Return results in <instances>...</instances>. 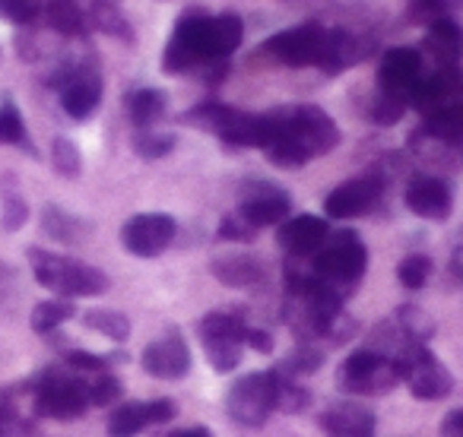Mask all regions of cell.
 Returning a JSON list of instances; mask_svg holds the SVG:
<instances>
[{"instance_id": "obj_1", "label": "cell", "mask_w": 463, "mask_h": 437, "mask_svg": "<svg viewBox=\"0 0 463 437\" xmlns=\"http://www.w3.org/2000/svg\"><path fill=\"white\" fill-rule=\"evenodd\" d=\"M340 127L317 105H292L264 115V153L279 168H302L340 146Z\"/></svg>"}, {"instance_id": "obj_2", "label": "cell", "mask_w": 463, "mask_h": 437, "mask_svg": "<svg viewBox=\"0 0 463 437\" xmlns=\"http://www.w3.org/2000/svg\"><path fill=\"white\" fill-rule=\"evenodd\" d=\"M245 39V23L239 14H200L187 10L175 23V33L162 51V70L181 77L197 64H222L229 54L239 51Z\"/></svg>"}, {"instance_id": "obj_3", "label": "cell", "mask_w": 463, "mask_h": 437, "mask_svg": "<svg viewBox=\"0 0 463 437\" xmlns=\"http://www.w3.org/2000/svg\"><path fill=\"white\" fill-rule=\"evenodd\" d=\"M29 264H33V276L48 292H58L61 298H92L109 292V276L96 266L83 264V260L64 257V254H52L33 247L29 251Z\"/></svg>"}, {"instance_id": "obj_4", "label": "cell", "mask_w": 463, "mask_h": 437, "mask_svg": "<svg viewBox=\"0 0 463 437\" xmlns=\"http://www.w3.org/2000/svg\"><path fill=\"white\" fill-rule=\"evenodd\" d=\"M184 124L206 134H216L232 149H260L264 146V115H248V111L232 108L222 102H203L184 115Z\"/></svg>"}, {"instance_id": "obj_5", "label": "cell", "mask_w": 463, "mask_h": 437, "mask_svg": "<svg viewBox=\"0 0 463 437\" xmlns=\"http://www.w3.org/2000/svg\"><path fill=\"white\" fill-rule=\"evenodd\" d=\"M393 365H397V371H400V380H403L412 396L422 399V403H435V399H444L454 390L450 371L441 365V358H438L425 342H410Z\"/></svg>"}, {"instance_id": "obj_6", "label": "cell", "mask_w": 463, "mask_h": 437, "mask_svg": "<svg viewBox=\"0 0 463 437\" xmlns=\"http://www.w3.org/2000/svg\"><path fill=\"white\" fill-rule=\"evenodd\" d=\"M248 333V321L241 311H213L200 321V339L206 349V361L219 374H229L241 361V342Z\"/></svg>"}, {"instance_id": "obj_7", "label": "cell", "mask_w": 463, "mask_h": 437, "mask_svg": "<svg viewBox=\"0 0 463 437\" xmlns=\"http://www.w3.org/2000/svg\"><path fill=\"white\" fill-rule=\"evenodd\" d=\"M35 412L48 418L71 422L90 409V390L86 380L73 377L71 371H45L35 377Z\"/></svg>"}, {"instance_id": "obj_8", "label": "cell", "mask_w": 463, "mask_h": 437, "mask_svg": "<svg viewBox=\"0 0 463 437\" xmlns=\"http://www.w3.org/2000/svg\"><path fill=\"white\" fill-rule=\"evenodd\" d=\"M232 422L245 424V428H258L270 418V412L277 409V377L273 371H254L245 374L232 384L229 399H225Z\"/></svg>"}, {"instance_id": "obj_9", "label": "cell", "mask_w": 463, "mask_h": 437, "mask_svg": "<svg viewBox=\"0 0 463 437\" xmlns=\"http://www.w3.org/2000/svg\"><path fill=\"white\" fill-rule=\"evenodd\" d=\"M315 276H321L324 283L330 285H353L362 279V273H365L368 266V247L359 241V235L355 232H340L330 245H324L321 251L315 254Z\"/></svg>"}, {"instance_id": "obj_10", "label": "cell", "mask_w": 463, "mask_h": 437, "mask_svg": "<svg viewBox=\"0 0 463 437\" xmlns=\"http://www.w3.org/2000/svg\"><path fill=\"white\" fill-rule=\"evenodd\" d=\"M52 86H58L61 105L73 121H86L102 102V77L96 64H86V60H67L64 67H58Z\"/></svg>"}, {"instance_id": "obj_11", "label": "cell", "mask_w": 463, "mask_h": 437, "mask_svg": "<svg viewBox=\"0 0 463 437\" xmlns=\"http://www.w3.org/2000/svg\"><path fill=\"white\" fill-rule=\"evenodd\" d=\"M327 35L330 29L321 23H302L296 29L277 33L267 45H260V51L286 67H321L327 54Z\"/></svg>"}, {"instance_id": "obj_12", "label": "cell", "mask_w": 463, "mask_h": 437, "mask_svg": "<svg viewBox=\"0 0 463 437\" xmlns=\"http://www.w3.org/2000/svg\"><path fill=\"white\" fill-rule=\"evenodd\" d=\"M336 384H340L343 393H353V396H362V393H384V390H391L393 384H400V371L391 358H384V355L374 352V349H359V352H353L340 365Z\"/></svg>"}, {"instance_id": "obj_13", "label": "cell", "mask_w": 463, "mask_h": 437, "mask_svg": "<svg viewBox=\"0 0 463 437\" xmlns=\"http://www.w3.org/2000/svg\"><path fill=\"white\" fill-rule=\"evenodd\" d=\"M289 209H292L289 191H283L273 181H245V187H241L239 216L251 228L283 226L286 218H289Z\"/></svg>"}, {"instance_id": "obj_14", "label": "cell", "mask_w": 463, "mask_h": 437, "mask_svg": "<svg viewBox=\"0 0 463 437\" xmlns=\"http://www.w3.org/2000/svg\"><path fill=\"white\" fill-rule=\"evenodd\" d=\"M175 232H178V222L168 212H140L124 222L121 245L134 257H159L175 241Z\"/></svg>"}, {"instance_id": "obj_15", "label": "cell", "mask_w": 463, "mask_h": 437, "mask_svg": "<svg viewBox=\"0 0 463 437\" xmlns=\"http://www.w3.org/2000/svg\"><path fill=\"white\" fill-rule=\"evenodd\" d=\"M381 193H384V178H378V174H362V178L343 181L340 187H334V191L327 193V200H324V212H327L330 218L365 216L368 209H374Z\"/></svg>"}, {"instance_id": "obj_16", "label": "cell", "mask_w": 463, "mask_h": 437, "mask_svg": "<svg viewBox=\"0 0 463 437\" xmlns=\"http://www.w3.org/2000/svg\"><path fill=\"white\" fill-rule=\"evenodd\" d=\"M422 79V54L410 45L387 48L384 58L378 64V86L387 96L406 98L412 92V86ZM410 105V102H406Z\"/></svg>"}, {"instance_id": "obj_17", "label": "cell", "mask_w": 463, "mask_h": 437, "mask_svg": "<svg viewBox=\"0 0 463 437\" xmlns=\"http://www.w3.org/2000/svg\"><path fill=\"white\" fill-rule=\"evenodd\" d=\"M143 371L149 377H159V380H181L187 371H191V349H187L184 336L178 330L165 333L162 339L149 342L143 349Z\"/></svg>"}, {"instance_id": "obj_18", "label": "cell", "mask_w": 463, "mask_h": 437, "mask_svg": "<svg viewBox=\"0 0 463 437\" xmlns=\"http://www.w3.org/2000/svg\"><path fill=\"white\" fill-rule=\"evenodd\" d=\"M403 200L406 209L416 212L419 218H429V222H444L454 209V193L435 174H412Z\"/></svg>"}, {"instance_id": "obj_19", "label": "cell", "mask_w": 463, "mask_h": 437, "mask_svg": "<svg viewBox=\"0 0 463 437\" xmlns=\"http://www.w3.org/2000/svg\"><path fill=\"white\" fill-rule=\"evenodd\" d=\"M178 415V405L172 399H149V403H128L111 412L109 437H137L153 424H165Z\"/></svg>"}, {"instance_id": "obj_20", "label": "cell", "mask_w": 463, "mask_h": 437, "mask_svg": "<svg viewBox=\"0 0 463 437\" xmlns=\"http://www.w3.org/2000/svg\"><path fill=\"white\" fill-rule=\"evenodd\" d=\"M327 235H330L327 218L302 212V216L286 218L277 232V241L289 257H315L324 247V241H327Z\"/></svg>"}, {"instance_id": "obj_21", "label": "cell", "mask_w": 463, "mask_h": 437, "mask_svg": "<svg viewBox=\"0 0 463 437\" xmlns=\"http://www.w3.org/2000/svg\"><path fill=\"white\" fill-rule=\"evenodd\" d=\"M374 42L365 39L362 33L355 29H330L327 35V54H324V64L321 70L324 73H340V70H349V67L362 64V60L372 54Z\"/></svg>"}, {"instance_id": "obj_22", "label": "cell", "mask_w": 463, "mask_h": 437, "mask_svg": "<svg viewBox=\"0 0 463 437\" xmlns=\"http://www.w3.org/2000/svg\"><path fill=\"white\" fill-rule=\"evenodd\" d=\"M321 428L327 431V437H374V412L355 399H346L324 412Z\"/></svg>"}, {"instance_id": "obj_23", "label": "cell", "mask_w": 463, "mask_h": 437, "mask_svg": "<svg viewBox=\"0 0 463 437\" xmlns=\"http://www.w3.org/2000/svg\"><path fill=\"white\" fill-rule=\"evenodd\" d=\"M425 48L438 60L441 70H454L463 60V26L450 16H441L425 33Z\"/></svg>"}, {"instance_id": "obj_24", "label": "cell", "mask_w": 463, "mask_h": 437, "mask_svg": "<svg viewBox=\"0 0 463 437\" xmlns=\"http://www.w3.org/2000/svg\"><path fill=\"white\" fill-rule=\"evenodd\" d=\"M210 273L229 289H251V285L264 283L267 270L258 257L251 254H232V257H216L210 264Z\"/></svg>"}, {"instance_id": "obj_25", "label": "cell", "mask_w": 463, "mask_h": 437, "mask_svg": "<svg viewBox=\"0 0 463 437\" xmlns=\"http://www.w3.org/2000/svg\"><path fill=\"white\" fill-rule=\"evenodd\" d=\"M42 232H45L48 238L61 241V245H83V241L92 235V226L86 222V218L73 216V212H67L52 203L42 209Z\"/></svg>"}, {"instance_id": "obj_26", "label": "cell", "mask_w": 463, "mask_h": 437, "mask_svg": "<svg viewBox=\"0 0 463 437\" xmlns=\"http://www.w3.org/2000/svg\"><path fill=\"white\" fill-rule=\"evenodd\" d=\"M42 16H45L48 26L58 35H64V39H80V35H86V29H90L86 10L80 0H45Z\"/></svg>"}, {"instance_id": "obj_27", "label": "cell", "mask_w": 463, "mask_h": 437, "mask_svg": "<svg viewBox=\"0 0 463 437\" xmlns=\"http://www.w3.org/2000/svg\"><path fill=\"white\" fill-rule=\"evenodd\" d=\"M86 23H90L92 29H99L102 35H111V39L134 42V29H130L128 16H124V10L118 7V4H111V0H92Z\"/></svg>"}, {"instance_id": "obj_28", "label": "cell", "mask_w": 463, "mask_h": 437, "mask_svg": "<svg viewBox=\"0 0 463 437\" xmlns=\"http://www.w3.org/2000/svg\"><path fill=\"white\" fill-rule=\"evenodd\" d=\"M168 108V96L162 89H137L128 96V115L140 130H149Z\"/></svg>"}, {"instance_id": "obj_29", "label": "cell", "mask_w": 463, "mask_h": 437, "mask_svg": "<svg viewBox=\"0 0 463 437\" xmlns=\"http://www.w3.org/2000/svg\"><path fill=\"white\" fill-rule=\"evenodd\" d=\"M73 314H77V308H73V302H67V298L42 302V304H35V311H33V330L42 336H48V333H54L61 323L71 321Z\"/></svg>"}, {"instance_id": "obj_30", "label": "cell", "mask_w": 463, "mask_h": 437, "mask_svg": "<svg viewBox=\"0 0 463 437\" xmlns=\"http://www.w3.org/2000/svg\"><path fill=\"white\" fill-rule=\"evenodd\" d=\"M83 323L96 333L109 336L111 342H124L130 336V321L121 314V311H105V308H96V311H86L83 314Z\"/></svg>"}, {"instance_id": "obj_31", "label": "cell", "mask_w": 463, "mask_h": 437, "mask_svg": "<svg viewBox=\"0 0 463 437\" xmlns=\"http://www.w3.org/2000/svg\"><path fill=\"white\" fill-rule=\"evenodd\" d=\"M0 143H7V146H23L26 153H35L33 143H29L26 121H23L20 108H16L10 98L0 105Z\"/></svg>"}, {"instance_id": "obj_32", "label": "cell", "mask_w": 463, "mask_h": 437, "mask_svg": "<svg viewBox=\"0 0 463 437\" xmlns=\"http://www.w3.org/2000/svg\"><path fill=\"white\" fill-rule=\"evenodd\" d=\"M393 323H397L412 342H429L431 336H435V321H431L422 308H416V304H403V308L397 311V321Z\"/></svg>"}, {"instance_id": "obj_33", "label": "cell", "mask_w": 463, "mask_h": 437, "mask_svg": "<svg viewBox=\"0 0 463 437\" xmlns=\"http://www.w3.org/2000/svg\"><path fill=\"white\" fill-rule=\"evenodd\" d=\"M26 218H29L26 200H23V193L16 191L14 178H4V209H0V222H4L7 232H16V228L26 226Z\"/></svg>"}, {"instance_id": "obj_34", "label": "cell", "mask_w": 463, "mask_h": 437, "mask_svg": "<svg viewBox=\"0 0 463 437\" xmlns=\"http://www.w3.org/2000/svg\"><path fill=\"white\" fill-rule=\"evenodd\" d=\"M429 276H431V260L425 257V254H410V257L400 260L397 279H400V285H403V289L419 292L425 283H429Z\"/></svg>"}, {"instance_id": "obj_35", "label": "cell", "mask_w": 463, "mask_h": 437, "mask_svg": "<svg viewBox=\"0 0 463 437\" xmlns=\"http://www.w3.org/2000/svg\"><path fill=\"white\" fill-rule=\"evenodd\" d=\"M52 162L64 178H80V172H83V155H80L77 143L67 140V136H58L52 143Z\"/></svg>"}, {"instance_id": "obj_36", "label": "cell", "mask_w": 463, "mask_h": 437, "mask_svg": "<svg viewBox=\"0 0 463 437\" xmlns=\"http://www.w3.org/2000/svg\"><path fill=\"white\" fill-rule=\"evenodd\" d=\"M273 377H277V409L279 412H302L305 405H308V393H305V386L296 384V377H289V374H283V371H273Z\"/></svg>"}, {"instance_id": "obj_37", "label": "cell", "mask_w": 463, "mask_h": 437, "mask_svg": "<svg viewBox=\"0 0 463 437\" xmlns=\"http://www.w3.org/2000/svg\"><path fill=\"white\" fill-rule=\"evenodd\" d=\"M175 149V134H159V130H140L134 136V153L140 159H162Z\"/></svg>"}, {"instance_id": "obj_38", "label": "cell", "mask_w": 463, "mask_h": 437, "mask_svg": "<svg viewBox=\"0 0 463 437\" xmlns=\"http://www.w3.org/2000/svg\"><path fill=\"white\" fill-rule=\"evenodd\" d=\"M406 108H410V105H406V98L381 92V96L372 102V111H368V115H372V121L378 124V127H393V124L406 115Z\"/></svg>"}, {"instance_id": "obj_39", "label": "cell", "mask_w": 463, "mask_h": 437, "mask_svg": "<svg viewBox=\"0 0 463 437\" xmlns=\"http://www.w3.org/2000/svg\"><path fill=\"white\" fill-rule=\"evenodd\" d=\"M45 0H0V16H7L16 26H33L42 16Z\"/></svg>"}, {"instance_id": "obj_40", "label": "cell", "mask_w": 463, "mask_h": 437, "mask_svg": "<svg viewBox=\"0 0 463 437\" xmlns=\"http://www.w3.org/2000/svg\"><path fill=\"white\" fill-rule=\"evenodd\" d=\"M86 390H90V405H109V403H115V399H121L124 386L115 374L102 371V374H96V380L86 384Z\"/></svg>"}, {"instance_id": "obj_41", "label": "cell", "mask_w": 463, "mask_h": 437, "mask_svg": "<svg viewBox=\"0 0 463 437\" xmlns=\"http://www.w3.org/2000/svg\"><path fill=\"white\" fill-rule=\"evenodd\" d=\"M321 361H324V352H317L315 346L302 342V346L286 358L283 374H289V377H296V374H315L317 367H321Z\"/></svg>"}, {"instance_id": "obj_42", "label": "cell", "mask_w": 463, "mask_h": 437, "mask_svg": "<svg viewBox=\"0 0 463 437\" xmlns=\"http://www.w3.org/2000/svg\"><path fill=\"white\" fill-rule=\"evenodd\" d=\"M448 14H450L448 0H410V10H406V16L412 23H425V26H431V23Z\"/></svg>"}, {"instance_id": "obj_43", "label": "cell", "mask_w": 463, "mask_h": 437, "mask_svg": "<svg viewBox=\"0 0 463 437\" xmlns=\"http://www.w3.org/2000/svg\"><path fill=\"white\" fill-rule=\"evenodd\" d=\"M254 235H258V228L248 226L239 212H229L219 222V238L222 241H241V245H248V241H254Z\"/></svg>"}, {"instance_id": "obj_44", "label": "cell", "mask_w": 463, "mask_h": 437, "mask_svg": "<svg viewBox=\"0 0 463 437\" xmlns=\"http://www.w3.org/2000/svg\"><path fill=\"white\" fill-rule=\"evenodd\" d=\"M0 437H26V422L7 399H0Z\"/></svg>"}, {"instance_id": "obj_45", "label": "cell", "mask_w": 463, "mask_h": 437, "mask_svg": "<svg viewBox=\"0 0 463 437\" xmlns=\"http://www.w3.org/2000/svg\"><path fill=\"white\" fill-rule=\"evenodd\" d=\"M67 365L77 367V371H92V374H102L109 367V358L105 355H96V352H67Z\"/></svg>"}, {"instance_id": "obj_46", "label": "cell", "mask_w": 463, "mask_h": 437, "mask_svg": "<svg viewBox=\"0 0 463 437\" xmlns=\"http://www.w3.org/2000/svg\"><path fill=\"white\" fill-rule=\"evenodd\" d=\"M16 295V273L14 266H7L0 260V308H7Z\"/></svg>"}, {"instance_id": "obj_47", "label": "cell", "mask_w": 463, "mask_h": 437, "mask_svg": "<svg viewBox=\"0 0 463 437\" xmlns=\"http://www.w3.org/2000/svg\"><path fill=\"white\" fill-rule=\"evenodd\" d=\"M245 342L254 349V352H273V336L267 333V330H258V327H248V333H245Z\"/></svg>"}, {"instance_id": "obj_48", "label": "cell", "mask_w": 463, "mask_h": 437, "mask_svg": "<svg viewBox=\"0 0 463 437\" xmlns=\"http://www.w3.org/2000/svg\"><path fill=\"white\" fill-rule=\"evenodd\" d=\"M441 437H463V409H454V412H448V415H444Z\"/></svg>"}, {"instance_id": "obj_49", "label": "cell", "mask_w": 463, "mask_h": 437, "mask_svg": "<svg viewBox=\"0 0 463 437\" xmlns=\"http://www.w3.org/2000/svg\"><path fill=\"white\" fill-rule=\"evenodd\" d=\"M168 437H213V431L210 428H181V431H175V434H168Z\"/></svg>"}, {"instance_id": "obj_50", "label": "cell", "mask_w": 463, "mask_h": 437, "mask_svg": "<svg viewBox=\"0 0 463 437\" xmlns=\"http://www.w3.org/2000/svg\"><path fill=\"white\" fill-rule=\"evenodd\" d=\"M450 273H454L457 279H463V247L454 254V260H450Z\"/></svg>"}, {"instance_id": "obj_51", "label": "cell", "mask_w": 463, "mask_h": 437, "mask_svg": "<svg viewBox=\"0 0 463 437\" xmlns=\"http://www.w3.org/2000/svg\"><path fill=\"white\" fill-rule=\"evenodd\" d=\"M286 4H289V0H286Z\"/></svg>"}]
</instances>
